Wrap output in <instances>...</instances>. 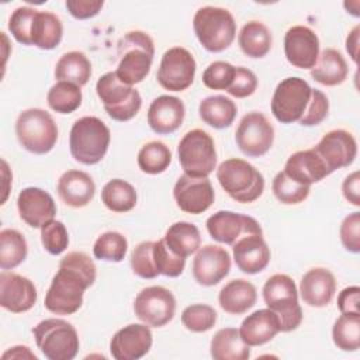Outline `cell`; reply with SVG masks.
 <instances>
[{
  "label": "cell",
  "instance_id": "cell-1",
  "mask_svg": "<svg viewBox=\"0 0 360 360\" xmlns=\"http://www.w3.org/2000/svg\"><path fill=\"white\" fill-rule=\"evenodd\" d=\"M96 264L84 252H70L59 262L45 294V308L56 315H70L83 304L84 291L96 281Z\"/></svg>",
  "mask_w": 360,
  "mask_h": 360
},
{
  "label": "cell",
  "instance_id": "cell-2",
  "mask_svg": "<svg viewBox=\"0 0 360 360\" xmlns=\"http://www.w3.org/2000/svg\"><path fill=\"white\" fill-rule=\"evenodd\" d=\"M8 31L22 45H34L49 51L62 41L63 25L60 18L51 11L21 6L10 15Z\"/></svg>",
  "mask_w": 360,
  "mask_h": 360
},
{
  "label": "cell",
  "instance_id": "cell-3",
  "mask_svg": "<svg viewBox=\"0 0 360 360\" xmlns=\"http://www.w3.org/2000/svg\"><path fill=\"white\" fill-rule=\"evenodd\" d=\"M117 53L120 62L115 75L120 82L128 86L138 84L150 72L155 56L153 39L143 31H129L120 39Z\"/></svg>",
  "mask_w": 360,
  "mask_h": 360
},
{
  "label": "cell",
  "instance_id": "cell-4",
  "mask_svg": "<svg viewBox=\"0 0 360 360\" xmlns=\"http://www.w3.org/2000/svg\"><path fill=\"white\" fill-rule=\"evenodd\" d=\"M111 141L110 128L97 117H82L75 121L69 134V149L82 165H96L107 153Z\"/></svg>",
  "mask_w": 360,
  "mask_h": 360
},
{
  "label": "cell",
  "instance_id": "cell-5",
  "mask_svg": "<svg viewBox=\"0 0 360 360\" xmlns=\"http://www.w3.org/2000/svg\"><path fill=\"white\" fill-rule=\"evenodd\" d=\"M217 179L224 191L238 202H253L264 190L263 174L249 162L231 158L217 169Z\"/></svg>",
  "mask_w": 360,
  "mask_h": 360
},
{
  "label": "cell",
  "instance_id": "cell-6",
  "mask_svg": "<svg viewBox=\"0 0 360 360\" xmlns=\"http://www.w3.org/2000/svg\"><path fill=\"white\" fill-rule=\"evenodd\" d=\"M193 30L200 44L208 52L228 49L236 37V22L231 11L222 7L205 6L195 11Z\"/></svg>",
  "mask_w": 360,
  "mask_h": 360
},
{
  "label": "cell",
  "instance_id": "cell-7",
  "mask_svg": "<svg viewBox=\"0 0 360 360\" xmlns=\"http://www.w3.org/2000/svg\"><path fill=\"white\" fill-rule=\"evenodd\" d=\"M263 300L280 321V332L295 330L302 322L298 291L294 280L287 274H273L263 285Z\"/></svg>",
  "mask_w": 360,
  "mask_h": 360
},
{
  "label": "cell",
  "instance_id": "cell-8",
  "mask_svg": "<svg viewBox=\"0 0 360 360\" xmlns=\"http://www.w3.org/2000/svg\"><path fill=\"white\" fill-rule=\"evenodd\" d=\"M15 135L25 150L35 155H45L56 145L58 127L48 111L28 108L17 117Z\"/></svg>",
  "mask_w": 360,
  "mask_h": 360
},
{
  "label": "cell",
  "instance_id": "cell-9",
  "mask_svg": "<svg viewBox=\"0 0 360 360\" xmlns=\"http://www.w3.org/2000/svg\"><path fill=\"white\" fill-rule=\"evenodd\" d=\"M38 349L48 360H72L79 352V335L75 326L59 318L41 321L32 328Z\"/></svg>",
  "mask_w": 360,
  "mask_h": 360
},
{
  "label": "cell",
  "instance_id": "cell-10",
  "mask_svg": "<svg viewBox=\"0 0 360 360\" xmlns=\"http://www.w3.org/2000/svg\"><path fill=\"white\" fill-rule=\"evenodd\" d=\"M96 93L108 117L118 122L134 118L142 105L139 91L120 82L115 72H107L97 80Z\"/></svg>",
  "mask_w": 360,
  "mask_h": 360
},
{
  "label": "cell",
  "instance_id": "cell-11",
  "mask_svg": "<svg viewBox=\"0 0 360 360\" xmlns=\"http://www.w3.org/2000/svg\"><path fill=\"white\" fill-rule=\"evenodd\" d=\"M179 162L184 174L208 177L217 166V150L211 135L202 129H191L180 139L177 146Z\"/></svg>",
  "mask_w": 360,
  "mask_h": 360
},
{
  "label": "cell",
  "instance_id": "cell-12",
  "mask_svg": "<svg viewBox=\"0 0 360 360\" xmlns=\"http://www.w3.org/2000/svg\"><path fill=\"white\" fill-rule=\"evenodd\" d=\"M312 94V87L301 77L281 80L271 97V112L281 124H292L305 114Z\"/></svg>",
  "mask_w": 360,
  "mask_h": 360
},
{
  "label": "cell",
  "instance_id": "cell-13",
  "mask_svg": "<svg viewBox=\"0 0 360 360\" xmlns=\"http://www.w3.org/2000/svg\"><path fill=\"white\" fill-rule=\"evenodd\" d=\"M134 312L139 321L152 328L169 323L176 312V298L162 285L142 288L134 301Z\"/></svg>",
  "mask_w": 360,
  "mask_h": 360
},
{
  "label": "cell",
  "instance_id": "cell-14",
  "mask_svg": "<svg viewBox=\"0 0 360 360\" xmlns=\"http://www.w3.org/2000/svg\"><path fill=\"white\" fill-rule=\"evenodd\" d=\"M195 69L197 63L191 52L183 46H173L163 53L156 77L163 89L183 91L193 84Z\"/></svg>",
  "mask_w": 360,
  "mask_h": 360
},
{
  "label": "cell",
  "instance_id": "cell-15",
  "mask_svg": "<svg viewBox=\"0 0 360 360\" xmlns=\"http://www.w3.org/2000/svg\"><path fill=\"white\" fill-rule=\"evenodd\" d=\"M235 141L238 148L249 158H259L266 155L274 142V128L264 114L250 111L242 117Z\"/></svg>",
  "mask_w": 360,
  "mask_h": 360
},
{
  "label": "cell",
  "instance_id": "cell-16",
  "mask_svg": "<svg viewBox=\"0 0 360 360\" xmlns=\"http://www.w3.org/2000/svg\"><path fill=\"white\" fill-rule=\"evenodd\" d=\"M173 197L181 211L197 215L205 212L212 205L215 193L208 177L183 174L173 187Z\"/></svg>",
  "mask_w": 360,
  "mask_h": 360
},
{
  "label": "cell",
  "instance_id": "cell-17",
  "mask_svg": "<svg viewBox=\"0 0 360 360\" xmlns=\"http://www.w3.org/2000/svg\"><path fill=\"white\" fill-rule=\"evenodd\" d=\"M205 225L210 236L225 245H233L248 233H263L255 218L233 211H218L207 219Z\"/></svg>",
  "mask_w": 360,
  "mask_h": 360
},
{
  "label": "cell",
  "instance_id": "cell-18",
  "mask_svg": "<svg viewBox=\"0 0 360 360\" xmlns=\"http://www.w3.org/2000/svg\"><path fill=\"white\" fill-rule=\"evenodd\" d=\"M314 149L325 162L330 173L336 169L350 166L357 156V142L354 136L345 129H332L326 132Z\"/></svg>",
  "mask_w": 360,
  "mask_h": 360
},
{
  "label": "cell",
  "instance_id": "cell-19",
  "mask_svg": "<svg viewBox=\"0 0 360 360\" xmlns=\"http://www.w3.org/2000/svg\"><path fill=\"white\" fill-rule=\"evenodd\" d=\"M231 270V256L225 248L218 245H205L197 250L193 260V277L205 287L222 281Z\"/></svg>",
  "mask_w": 360,
  "mask_h": 360
},
{
  "label": "cell",
  "instance_id": "cell-20",
  "mask_svg": "<svg viewBox=\"0 0 360 360\" xmlns=\"http://www.w3.org/2000/svg\"><path fill=\"white\" fill-rule=\"evenodd\" d=\"M287 60L300 69H312L319 56L318 35L305 25H294L284 35Z\"/></svg>",
  "mask_w": 360,
  "mask_h": 360
},
{
  "label": "cell",
  "instance_id": "cell-21",
  "mask_svg": "<svg viewBox=\"0 0 360 360\" xmlns=\"http://www.w3.org/2000/svg\"><path fill=\"white\" fill-rule=\"evenodd\" d=\"M152 332L146 323H131L114 333L110 352L115 360H138L152 347Z\"/></svg>",
  "mask_w": 360,
  "mask_h": 360
},
{
  "label": "cell",
  "instance_id": "cell-22",
  "mask_svg": "<svg viewBox=\"0 0 360 360\" xmlns=\"http://www.w3.org/2000/svg\"><path fill=\"white\" fill-rule=\"evenodd\" d=\"M34 283L17 273L3 270L0 274V305L13 312L21 314L31 309L37 302Z\"/></svg>",
  "mask_w": 360,
  "mask_h": 360
},
{
  "label": "cell",
  "instance_id": "cell-23",
  "mask_svg": "<svg viewBox=\"0 0 360 360\" xmlns=\"http://www.w3.org/2000/svg\"><path fill=\"white\" fill-rule=\"evenodd\" d=\"M20 218L31 228H41L56 215V204L52 195L38 187H27L17 198Z\"/></svg>",
  "mask_w": 360,
  "mask_h": 360
},
{
  "label": "cell",
  "instance_id": "cell-24",
  "mask_svg": "<svg viewBox=\"0 0 360 360\" xmlns=\"http://www.w3.org/2000/svg\"><path fill=\"white\" fill-rule=\"evenodd\" d=\"M232 246L235 264L246 274L260 273L270 263V248L263 233H248L239 238Z\"/></svg>",
  "mask_w": 360,
  "mask_h": 360
},
{
  "label": "cell",
  "instance_id": "cell-25",
  "mask_svg": "<svg viewBox=\"0 0 360 360\" xmlns=\"http://www.w3.org/2000/svg\"><path fill=\"white\" fill-rule=\"evenodd\" d=\"M186 115L184 103L174 96L156 97L148 110V124L156 134L166 135L177 131Z\"/></svg>",
  "mask_w": 360,
  "mask_h": 360
},
{
  "label": "cell",
  "instance_id": "cell-26",
  "mask_svg": "<svg viewBox=\"0 0 360 360\" xmlns=\"http://www.w3.org/2000/svg\"><path fill=\"white\" fill-rule=\"evenodd\" d=\"M336 292V278L333 273L323 267L308 270L300 283L302 301L314 308L326 307Z\"/></svg>",
  "mask_w": 360,
  "mask_h": 360
},
{
  "label": "cell",
  "instance_id": "cell-27",
  "mask_svg": "<svg viewBox=\"0 0 360 360\" xmlns=\"http://www.w3.org/2000/svg\"><path fill=\"white\" fill-rule=\"evenodd\" d=\"M290 179L295 180L300 184L311 186L321 181L330 174L328 166L315 152V149H305L292 153L284 166L283 170Z\"/></svg>",
  "mask_w": 360,
  "mask_h": 360
},
{
  "label": "cell",
  "instance_id": "cell-28",
  "mask_svg": "<svg viewBox=\"0 0 360 360\" xmlns=\"http://www.w3.org/2000/svg\"><path fill=\"white\" fill-rule=\"evenodd\" d=\"M59 198L72 208L86 207L96 194V184L90 174L82 170L65 172L56 186Z\"/></svg>",
  "mask_w": 360,
  "mask_h": 360
},
{
  "label": "cell",
  "instance_id": "cell-29",
  "mask_svg": "<svg viewBox=\"0 0 360 360\" xmlns=\"http://www.w3.org/2000/svg\"><path fill=\"white\" fill-rule=\"evenodd\" d=\"M280 332V321L270 308L257 309L248 315L239 328V335L248 346H262Z\"/></svg>",
  "mask_w": 360,
  "mask_h": 360
},
{
  "label": "cell",
  "instance_id": "cell-30",
  "mask_svg": "<svg viewBox=\"0 0 360 360\" xmlns=\"http://www.w3.org/2000/svg\"><path fill=\"white\" fill-rule=\"evenodd\" d=\"M257 300V292L255 285L243 278H235L226 283L219 294V307L231 315H242L248 312Z\"/></svg>",
  "mask_w": 360,
  "mask_h": 360
},
{
  "label": "cell",
  "instance_id": "cell-31",
  "mask_svg": "<svg viewBox=\"0 0 360 360\" xmlns=\"http://www.w3.org/2000/svg\"><path fill=\"white\" fill-rule=\"evenodd\" d=\"M349 73V66L345 56L335 48L323 49L315 66L311 69V76L315 82L323 86L342 84Z\"/></svg>",
  "mask_w": 360,
  "mask_h": 360
},
{
  "label": "cell",
  "instance_id": "cell-32",
  "mask_svg": "<svg viewBox=\"0 0 360 360\" xmlns=\"http://www.w3.org/2000/svg\"><path fill=\"white\" fill-rule=\"evenodd\" d=\"M250 346H248L239 329L222 328L211 339L210 353L214 360H248L250 357Z\"/></svg>",
  "mask_w": 360,
  "mask_h": 360
},
{
  "label": "cell",
  "instance_id": "cell-33",
  "mask_svg": "<svg viewBox=\"0 0 360 360\" xmlns=\"http://www.w3.org/2000/svg\"><path fill=\"white\" fill-rule=\"evenodd\" d=\"M198 112L201 120L207 125L215 129H224L231 127V124L233 122L238 107L231 98L217 94L201 100L198 105Z\"/></svg>",
  "mask_w": 360,
  "mask_h": 360
},
{
  "label": "cell",
  "instance_id": "cell-34",
  "mask_svg": "<svg viewBox=\"0 0 360 360\" xmlns=\"http://www.w3.org/2000/svg\"><path fill=\"white\" fill-rule=\"evenodd\" d=\"M238 42L242 52L249 58H264L271 49L273 37L270 30L260 21L246 22L239 35Z\"/></svg>",
  "mask_w": 360,
  "mask_h": 360
},
{
  "label": "cell",
  "instance_id": "cell-35",
  "mask_svg": "<svg viewBox=\"0 0 360 360\" xmlns=\"http://www.w3.org/2000/svg\"><path fill=\"white\" fill-rule=\"evenodd\" d=\"M91 76V63L80 51L63 53L55 66V77L59 82H69L79 87L87 84Z\"/></svg>",
  "mask_w": 360,
  "mask_h": 360
},
{
  "label": "cell",
  "instance_id": "cell-36",
  "mask_svg": "<svg viewBox=\"0 0 360 360\" xmlns=\"http://www.w3.org/2000/svg\"><path fill=\"white\" fill-rule=\"evenodd\" d=\"M163 239L167 248L181 257L195 253L201 245V233L198 228L194 224L184 221L170 225Z\"/></svg>",
  "mask_w": 360,
  "mask_h": 360
},
{
  "label": "cell",
  "instance_id": "cell-37",
  "mask_svg": "<svg viewBox=\"0 0 360 360\" xmlns=\"http://www.w3.org/2000/svg\"><path fill=\"white\" fill-rule=\"evenodd\" d=\"M101 201L112 212H128L136 205V191L131 183L112 179L103 187Z\"/></svg>",
  "mask_w": 360,
  "mask_h": 360
},
{
  "label": "cell",
  "instance_id": "cell-38",
  "mask_svg": "<svg viewBox=\"0 0 360 360\" xmlns=\"http://www.w3.org/2000/svg\"><path fill=\"white\" fill-rule=\"evenodd\" d=\"M28 253V246L24 235L17 229L6 228L0 232V267L11 270L20 266Z\"/></svg>",
  "mask_w": 360,
  "mask_h": 360
},
{
  "label": "cell",
  "instance_id": "cell-39",
  "mask_svg": "<svg viewBox=\"0 0 360 360\" xmlns=\"http://www.w3.org/2000/svg\"><path fill=\"white\" fill-rule=\"evenodd\" d=\"M332 339L338 349L356 352L360 346V314H342L333 323Z\"/></svg>",
  "mask_w": 360,
  "mask_h": 360
},
{
  "label": "cell",
  "instance_id": "cell-40",
  "mask_svg": "<svg viewBox=\"0 0 360 360\" xmlns=\"http://www.w3.org/2000/svg\"><path fill=\"white\" fill-rule=\"evenodd\" d=\"M82 98L80 87L69 82L55 83L46 94L49 108L59 114H70L76 111L82 104Z\"/></svg>",
  "mask_w": 360,
  "mask_h": 360
},
{
  "label": "cell",
  "instance_id": "cell-41",
  "mask_svg": "<svg viewBox=\"0 0 360 360\" xmlns=\"http://www.w3.org/2000/svg\"><path fill=\"white\" fill-rule=\"evenodd\" d=\"M136 160L143 173L160 174L169 167L172 162V152L166 143L160 141H150L141 148Z\"/></svg>",
  "mask_w": 360,
  "mask_h": 360
},
{
  "label": "cell",
  "instance_id": "cell-42",
  "mask_svg": "<svg viewBox=\"0 0 360 360\" xmlns=\"http://www.w3.org/2000/svg\"><path fill=\"white\" fill-rule=\"evenodd\" d=\"M127 250L128 242L125 236L115 231L101 233L93 245L94 257L105 262H121L125 257Z\"/></svg>",
  "mask_w": 360,
  "mask_h": 360
},
{
  "label": "cell",
  "instance_id": "cell-43",
  "mask_svg": "<svg viewBox=\"0 0 360 360\" xmlns=\"http://www.w3.org/2000/svg\"><path fill=\"white\" fill-rule=\"evenodd\" d=\"M271 190L274 197L281 202L287 205L300 204L309 195V186H304L297 183L295 180L290 179L284 172H278L271 184Z\"/></svg>",
  "mask_w": 360,
  "mask_h": 360
},
{
  "label": "cell",
  "instance_id": "cell-44",
  "mask_svg": "<svg viewBox=\"0 0 360 360\" xmlns=\"http://www.w3.org/2000/svg\"><path fill=\"white\" fill-rule=\"evenodd\" d=\"M217 322V312L211 305L193 304L183 309L181 323L186 329L201 333L210 330Z\"/></svg>",
  "mask_w": 360,
  "mask_h": 360
},
{
  "label": "cell",
  "instance_id": "cell-45",
  "mask_svg": "<svg viewBox=\"0 0 360 360\" xmlns=\"http://www.w3.org/2000/svg\"><path fill=\"white\" fill-rule=\"evenodd\" d=\"M153 260L158 273L166 277H179L186 266V257L173 253L165 239L153 242Z\"/></svg>",
  "mask_w": 360,
  "mask_h": 360
},
{
  "label": "cell",
  "instance_id": "cell-46",
  "mask_svg": "<svg viewBox=\"0 0 360 360\" xmlns=\"http://www.w3.org/2000/svg\"><path fill=\"white\" fill-rule=\"evenodd\" d=\"M132 271L141 278H155L159 276L153 260V242L145 240L138 243L131 253Z\"/></svg>",
  "mask_w": 360,
  "mask_h": 360
},
{
  "label": "cell",
  "instance_id": "cell-47",
  "mask_svg": "<svg viewBox=\"0 0 360 360\" xmlns=\"http://www.w3.org/2000/svg\"><path fill=\"white\" fill-rule=\"evenodd\" d=\"M41 242L51 255H60L69 245V233L63 222L52 219L41 226Z\"/></svg>",
  "mask_w": 360,
  "mask_h": 360
},
{
  "label": "cell",
  "instance_id": "cell-48",
  "mask_svg": "<svg viewBox=\"0 0 360 360\" xmlns=\"http://www.w3.org/2000/svg\"><path fill=\"white\" fill-rule=\"evenodd\" d=\"M236 68L225 60L210 63L202 72V83L211 90H228L235 77Z\"/></svg>",
  "mask_w": 360,
  "mask_h": 360
},
{
  "label": "cell",
  "instance_id": "cell-49",
  "mask_svg": "<svg viewBox=\"0 0 360 360\" xmlns=\"http://www.w3.org/2000/svg\"><path fill=\"white\" fill-rule=\"evenodd\" d=\"M329 112V100L328 97L318 89H312L311 100L308 108L302 118L298 121L302 127H314L321 124Z\"/></svg>",
  "mask_w": 360,
  "mask_h": 360
},
{
  "label": "cell",
  "instance_id": "cell-50",
  "mask_svg": "<svg viewBox=\"0 0 360 360\" xmlns=\"http://www.w3.org/2000/svg\"><path fill=\"white\" fill-rule=\"evenodd\" d=\"M342 245L352 253L360 252V212L354 211L349 214L339 229Z\"/></svg>",
  "mask_w": 360,
  "mask_h": 360
},
{
  "label": "cell",
  "instance_id": "cell-51",
  "mask_svg": "<svg viewBox=\"0 0 360 360\" xmlns=\"http://www.w3.org/2000/svg\"><path fill=\"white\" fill-rule=\"evenodd\" d=\"M256 89H257L256 75L248 68L236 66L235 77L226 91L236 98H245L252 96L256 91Z\"/></svg>",
  "mask_w": 360,
  "mask_h": 360
},
{
  "label": "cell",
  "instance_id": "cell-52",
  "mask_svg": "<svg viewBox=\"0 0 360 360\" xmlns=\"http://www.w3.org/2000/svg\"><path fill=\"white\" fill-rule=\"evenodd\" d=\"M103 6V0H66L68 11L77 20H87L97 15Z\"/></svg>",
  "mask_w": 360,
  "mask_h": 360
},
{
  "label": "cell",
  "instance_id": "cell-53",
  "mask_svg": "<svg viewBox=\"0 0 360 360\" xmlns=\"http://www.w3.org/2000/svg\"><path fill=\"white\" fill-rule=\"evenodd\" d=\"M360 288L357 285H350L343 288L338 295V308L342 314H360L359 309Z\"/></svg>",
  "mask_w": 360,
  "mask_h": 360
},
{
  "label": "cell",
  "instance_id": "cell-54",
  "mask_svg": "<svg viewBox=\"0 0 360 360\" xmlns=\"http://www.w3.org/2000/svg\"><path fill=\"white\" fill-rule=\"evenodd\" d=\"M342 193L350 204L360 207V174L357 170L346 176L342 184Z\"/></svg>",
  "mask_w": 360,
  "mask_h": 360
},
{
  "label": "cell",
  "instance_id": "cell-55",
  "mask_svg": "<svg viewBox=\"0 0 360 360\" xmlns=\"http://www.w3.org/2000/svg\"><path fill=\"white\" fill-rule=\"evenodd\" d=\"M359 35H360V25H356L346 38V51L349 52L354 63H357V56H359Z\"/></svg>",
  "mask_w": 360,
  "mask_h": 360
},
{
  "label": "cell",
  "instance_id": "cell-56",
  "mask_svg": "<svg viewBox=\"0 0 360 360\" xmlns=\"http://www.w3.org/2000/svg\"><path fill=\"white\" fill-rule=\"evenodd\" d=\"M8 357H13V359H32V360H37V356L34 353H31V350L27 347V346H14V347H10V350L4 352L1 359H8Z\"/></svg>",
  "mask_w": 360,
  "mask_h": 360
}]
</instances>
